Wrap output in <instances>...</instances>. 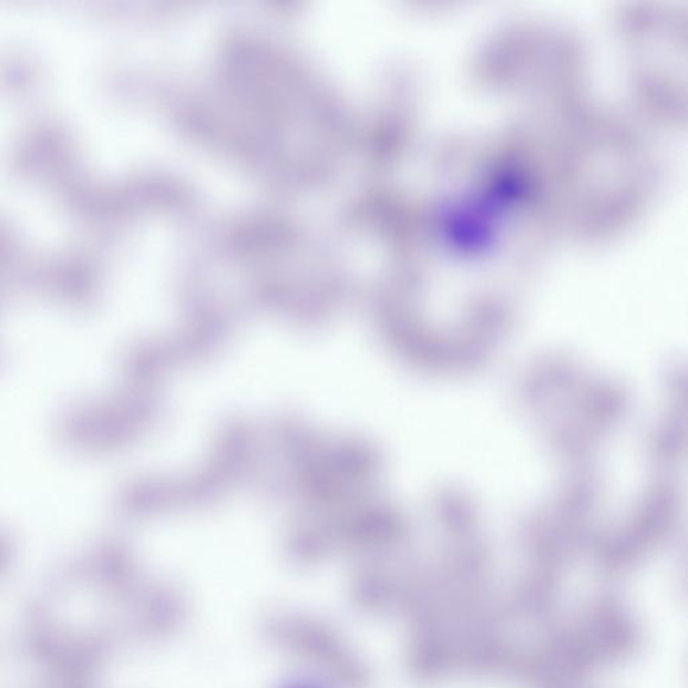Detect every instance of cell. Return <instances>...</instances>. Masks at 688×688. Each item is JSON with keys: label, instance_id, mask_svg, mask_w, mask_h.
<instances>
[{"label": "cell", "instance_id": "1", "mask_svg": "<svg viewBox=\"0 0 688 688\" xmlns=\"http://www.w3.org/2000/svg\"><path fill=\"white\" fill-rule=\"evenodd\" d=\"M641 643L640 625L620 599L599 597L520 644L510 679L530 688L588 685L593 675L634 656Z\"/></svg>", "mask_w": 688, "mask_h": 688}]
</instances>
